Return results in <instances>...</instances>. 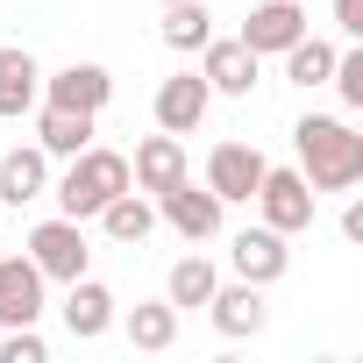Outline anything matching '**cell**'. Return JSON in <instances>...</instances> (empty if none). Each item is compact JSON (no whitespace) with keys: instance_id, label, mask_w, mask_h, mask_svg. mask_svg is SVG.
Wrapping results in <instances>:
<instances>
[{"instance_id":"10","label":"cell","mask_w":363,"mask_h":363,"mask_svg":"<svg viewBox=\"0 0 363 363\" xmlns=\"http://www.w3.org/2000/svg\"><path fill=\"white\" fill-rule=\"evenodd\" d=\"M299 36H306V0H264V8H250V22H242V43L257 57H285Z\"/></svg>"},{"instance_id":"6","label":"cell","mask_w":363,"mask_h":363,"mask_svg":"<svg viewBox=\"0 0 363 363\" xmlns=\"http://www.w3.org/2000/svg\"><path fill=\"white\" fill-rule=\"evenodd\" d=\"M157 214H164L178 235H186V242H214V235H221V221H228V207H221L207 186H193V171L178 178V186H164V193H157Z\"/></svg>"},{"instance_id":"20","label":"cell","mask_w":363,"mask_h":363,"mask_svg":"<svg viewBox=\"0 0 363 363\" xmlns=\"http://www.w3.org/2000/svg\"><path fill=\"white\" fill-rule=\"evenodd\" d=\"M93 221H100L114 242H150V228H157V207H150V193H135V186H128V193H114V200H107Z\"/></svg>"},{"instance_id":"24","label":"cell","mask_w":363,"mask_h":363,"mask_svg":"<svg viewBox=\"0 0 363 363\" xmlns=\"http://www.w3.org/2000/svg\"><path fill=\"white\" fill-rule=\"evenodd\" d=\"M0 363H50V342L36 335V320H29V328H8V335H0Z\"/></svg>"},{"instance_id":"19","label":"cell","mask_w":363,"mask_h":363,"mask_svg":"<svg viewBox=\"0 0 363 363\" xmlns=\"http://www.w3.org/2000/svg\"><path fill=\"white\" fill-rule=\"evenodd\" d=\"M93 121H100V114H72V107H43V114H36V143H43V157H79V150L93 143Z\"/></svg>"},{"instance_id":"4","label":"cell","mask_w":363,"mask_h":363,"mask_svg":"<svg viewBox=\"0 0 363 363\" xmlns=\"http://www.w3.org/2000/svg\"><path fill=\"white\" fill-rule=\"evenodd\" d=\"M264 150L257 143H214V157H207V193L221 200V207H250L257 200V186H264Z\"/></svg>"},{"instance_id":"13","label":"cell","mask_w":363,"mask_h":363,"mask_svg":"<svg viewBox=\"0 0 363 363\" xmlns=\"http://www.w3.org/2000/svg\"><path fill=\"white\" fill-rule=\"evenodd\" d=\"M178 178H186V143L178 135H143L135 157H128V186L157 200L164 186H178Z\"/></svg>"},{"instance_id":"8","label":"cell","mask_w":363,"mask_h":363,"mask_svg":"<svg viewBox=\"0 0 363 363\" xmlns=\"http://www.w3.org/2000/svg\"><path fill=\"white\" fill-rule=\"evenodd\" d=\"M114 100V72L107 65H65L43 79V100L36 107H72V114H100Z\"/></svg>"},{"instance_id":"9","label":"cell","mask_w":363,"mask_h":363,"mask_svg":"<svg viewBox=\"0 0 363 363\" xmlns=\"http://www.w3.org/2000/svg\"><path fill=\"white\" fill-rule=\"evenodd\" d=\"M292 235H278V228H242L235 242H228V264H235V278H250V285H278L285 271H292V250H285Z\"/></svg>"},{"instance_id":"1","label":"cell","mask_w":363,"mask_h":363,"mask_svg":"<svg viewBox=\"0 0 363 363\" xmlns=\"http://www.w3.org/2000/svg\"><path fill=\"white\" fill-rule=\"evenodd\" d=\"M292 143H299V171H306L313 193H349V186H363V135H356L349 121L306 114V121L292 128Z\"/></svg>"},{"instance_id":"7","label":"cell","mask_w":363,"mask_h":363,"mask_svg":"<svg viewBox=\"0 0 363 363\" xmlns=\"http://www.w3.org/2000/svg\"><path fill=\"white\" fill-rule=\"evenodd\" d=\"M200 79L214 93H228V100H250L257 93V50L242 36H207L200 43Z\"/></svg>"},{"instance_id":"26","label":"cell","mask_w":363,"mask_h":363,"mask_svg":"<svg viewBox=\"0 0 363 363\" xmlns=\"http://www.w3.org/2000/svg\"><path fill=\"white\" fill-rule=\"evenodd\" d=\"M342 242H363V200L342 207Z\"/></svg>"},{"instance_id":"11","label":"cell","mask_w":363,"mask_h":363,"mask_svg":"<svg viewBox=\"0 0 363 363\" xmlns=\"http://www.w3.org/2000/svg\"><path fill=\"white\" fill-rule=\"evenodd\" d=\"M43 271L29 264V257H8L0 250V328H29V320H43Z\"/></svg>"},{"instance_id":"14","label":"cell","mask_w":363,"mask_h":363,"mask_svg":"<svg viewBox=\"0 0 363 363\" xmlns=\"http://www.w3.org/2000/svg\"><path fill=\"white\" fill-rule=\"evenodd\" d=\"M207 313H214V328H221L228 342H242V335H264V320H271V306H264V285H250V278H235V285H214Z\"/></svg>"},{"instance_id":"18","label":"cell","mask_w":363,"mask_h":363,"mask_svg":"<svg viewBox=\"0 0 363 363\" xmlns=\"http://www.w3.org/2000/svg\"><path fill=\"white\" fill-rule=\"evenodd\" d=\"M121 328H128V342H135V349L164 356V349L178 342V306H171V299H135V306L121 313Z\"/></svg>"},{"instance_id":"15","label":"cell","mask_w":363,"mask_h":363,"mask_svg":"<svg viewBox=\"0 0 363 363\" xmlns=\"http://www.w3.org/2000/svg\"><path fill=\"white\" fill-rule=\"evenodd\" d=\"M43 193H50V157H43V143H22V150L0 157V200H8V207H29V200H43Z\"/></svg>"},{"instance_id":"22","label":"cell","mask_w":363,"mask_h":363,"mask_svg":"<svg viewBox=\"0 0 363 363\" xmlns=\"http://www.w3.org/2000/svg\"><path fill=\"white\" fill-rule=\"evenodd\" d=\"M157 36H164L171 50H200V43L214 36V15L200 8V0H164V22H157Z\"/></svg>"},{"instance_id":"23","label":"cell","mask_w":363,"mask_h":363,"mask_svg":"<svg viewBox=\"0 0 363 363\" xmlns=\"http://www.w3.org/2000/svg\"><path fill=\"white\" fill-rule=\"evenodd\" d=\"M328 72H335V43H328V36H299V43L285 50V79H292L299 93L328 86Z\"/></svg>"},{"instance_id":"16","label":"cell","mask_w":363,"mask_h":363,"mask_svg":"<svg viewBox=\"0 0 363 363\" xmlns=\"http://www.w3.org/2000/svg\"><path fill=\"white\" fill-rule=\"evenodd\" d=\"M65 328H72V342H100V335L114 328V292H107L100 278H72V292H65Z\"/></svg>"},{"instance_id":"25","label":"cell","mask_w":363,"mask_h":363,"mask_svg":"<svg viewBox=\"0 0 363 363\" xmlns=\"http://www.w3.org/2000/svg\"><path fill=\"white\" fill-rule=\"evenodd\" d=\"M335 29L342 36H363V0H335Z\"/></svg>"},{"instance_id":"2","label":"cell","mask_w":363,"mask_h":363,"mask_svg":"<svg viewBox=\"0 0 363 363\" xmlns=\"http://www.w3.org/2000/svg\"><path fill=\"white\" fill-rule=\"evenodd\" d=\"M114 193H128V157L121 150L86 143L79 157H65V178H57V214L65 221H93Z\"/></svg>"},{"instance_id":"21","label":"cell","mask_w":363,"mask_h":363,"mask_svg":"<svg viewBox=\"0 0 363 363\" xmlns=\"http://www.w3.org/2000/svg\"><path fill=\"white\" fill-rule=\"evenodd\" d=\"M214 285H221V271H214L207 257H178V264H171V278H164V299L186 313V306H207V299H214Z\"/></svg>"},{"instance_id":"17","label":"cell","mask_w":363,"mask_h":363,"mask_svg":"<svg viewBox=\"0 0 363 363\" xmlns=\"http://www.w3.org/2000/svg\"><path fill=\"white\" fill-rule=\"evenodd\" d=\"M36 100H43V72H36V57H29L22 43H0V114L22 121Z\"/></svg>"},{"instance_id":"3","label":"cell","mask_w":363,"mask_h":363,"mask_svg":"<svg viewBox=\"0 0 363 363\" xmlns=\"http://www.w3.org/2000/svg\"><path fill=\"white\" fill-rule=\"evenodd\" d=\"M29 264L43 271V278H57V285H72V278H86V264H93V250H86V228L79 221H36L29 228Z\"/></svg>"},{"instance_id":"5","label":"cell","mask_w":363,"mask_h":363,"mask_svg":"<svg viewBox=\"0 0 363 363\" xmlns=\"http://www.w3.org/2000/svg\"><path fill=\"white\" fill-rule=\"evenodd\" d=\"M257 207H264V228H278V235H306V228H313V186H306V171H278V164H264Z\"/></svg>"},{"instance_id":"12","label":"cell","mask_w":363,"mask_h":363,"mask_svg":"<svg viewBox=\"0 0 363 363\" xmlns=\"http://www.w3.org/2000/svg\"><path fill=\"white\" fill-rule=\"evenodd\" d=\"M207 107H214V86H207L200 72H178V79L157 86V128H164V135H193V128L207 121Z\"/></svg>"},{"instance_id":"27","label":"cell","mask_w":363,"mask_h":363,"mask_svg":"<svg viewBox=\"0 0 363 363\" xmlns=\"http://www.w3.org/2000/svg\"><path fill=\"white\" fill-rule=\"evenodd\" d=\"M0 250H8V235H0Z\"/></svg>"}]
</instances>
